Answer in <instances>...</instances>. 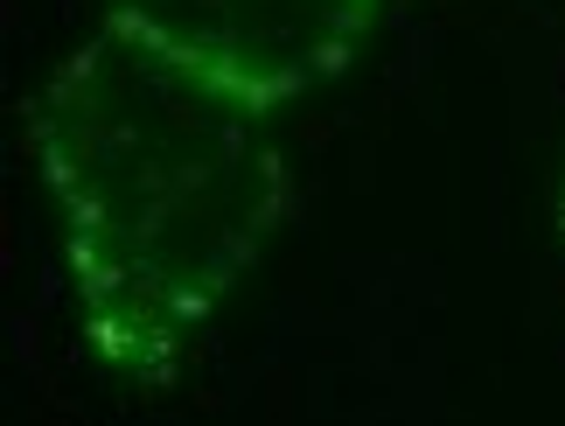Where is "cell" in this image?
Listing matches in <instances>:
<instances>
[{"label": "cell", "mask_w": 565, "mask_h": 426, "mask_svg": "<svg viewBox=\"0 0 565 426\" xmlns=\"http://www.w3.org/2000/svg\"><path fill=\"white\" fill-rule=\"evenodd\" d=\"M29 140L84 343L105 371L168 385L287 217L273 105L105 21L42 84Z\"/></svg>", "instance_id": "1"}, {"label": "cell", "mask_w": 565, "mask_h": 426, "mask_svg": "<svg viewBox=\"0 0 565 426\" xmlns=\"http://www.w3.org/2000/svg\"><path fill=\"white\" fill-rule=\"evenodd\" d=\"M377 8L384 0H105V21L279 113L350 71Z\"/></svg>", "instance_id": "2"}, {"label": "cell", "mask_w": 565, "mask_h": 426, "mask_svg": "<svg viewBox=\"0 0 565 426\" xmlns=\"http://www.w3.org/2000/svg\"><path fill=\"white\" fill-rule=\"evenodd\" d=\"M558 231H565V182H558Z\"/></svg>", "instance_id": "3"}]
</instances>
